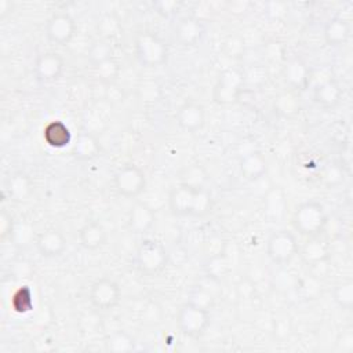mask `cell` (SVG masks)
<instances>
[{
	"label": "cell",
	"mask_w": 353,
	"mask_h": 353,
	"mask_svg": "<svg viewBox=\"0 0 353 353\" xmlns=\"http://www.w3.org/2000/svg\"><path fill=\"white\" fill-rule=\"evenodd\" d=\"M212 193L205 186L178 182L168 193V208L175 216L204 218L214 210Z\"/></svg>",
	"instance_id": "1"
},
{
	"label": "cell",
	"mask_w": 353,
	"mask_h": 353,
	"mask_svg": "<svg viewBox=\"0 0 353 353\" xmlns=\"http://www.w3.org/2000/svg\"><path fill=\"white\" fill-rule=\"evenodd\" d=\"M134 263L142 276L157 277L168 266L170 252L160 240L143 237L137 247Z\"/></svg>",
	"instance_id": "2"
},
{
	"label": "cell",
	"mask_w": 353,
	"mask_h": 353,
	"mask_svg": "<svg viewBox=\"0 0 353 353\" xmlns=\"http://www.w3.org/2000/svg\"><path fill=\"white\" fill-rule=\"evenodd\" d=\"M328 222L327 211L319 200H306L299 203L291 215L292 228L305 237H319Z\"/></svg>",
	"instance_id": "3"
},
{
	"label": "cell",
	"mask_w": 353,
	"mask_h": 353,
	"mask_svg": "<svg viewBox=\"0 0 353 353\" xmlns=\"http://www.w3.org/2000/svg\"><path fill=\"white\" fill-rule=\"evenodd\" d=\"M134 54L137 61L143 68H159L168 59L167 43L152 30H142L135 36Z\"/></svg>",
	"instance_id": "4"
},
{
	"label": "cell",
	"mask_w": 353,
	"mask_h": 353,
	"mask_svg": "<svg viewBox=\"0 0 353 353\" xmlns=\"http://www.w3.org/2000/svg\"><path fill=\"white\" fill-rule=\"evenodd\" d=\"M245 84V76L241 69L229 66L218 73L215 84L212 87V99L219 106H230L236 103L243 92Z\"/></svg>",
	"instance_id": "5"
},
{
	"label": "cell",
	"mask_w": 353,
	"mask_h": 353,
	"mask_svg": "<svg viewBox=\"0 0 353 353\" xmlns=\"http://www.w3.org/2000/svg\"><path fill=\"white\" fill-rule=\"evenodd\" d=\"M210 309L186 301L176 312L175 323L182 335L188 338L203 336L211 325Z\"/></svg>",
	"instance_id": "6"
},
{
	"label": "cell",
	"mask_w": 353,
	"mask_h": 353,
	"mask_svg": "<svg viewBox=\"0 0 353 353\" xmlns=\"http://www.w3.org/2000/svg\"><path fill=\"white\" fill-rule=\"evenodd\" d=\"M266 256L279 266L292 262L299 254V243L296 234L290 229H277L270 233L266 240Z\"/></svg>",
	"instance_id": "7"
},
{
	"label": "cell",
	"mask_w": 353,
	"mask_h": 353,
	"mask_svg": "<svg viewBox=\"0 0 353 353\" xmlns=\"http://www.w3.org/2000/svg\"><path fill=\"white\" fill-rule=\"evenodd\" d=\"M148 179L145 171L134 164H123L113 175V188L116 193L124 199H137L146 190Z\"/></svg>",
	"instance_id": "8"
},
{
	"label": "cell",
	"mask_w": 353,
	"mask_h": 353,
	"mask_svg": "<svg viewBox=\"0 0 353 353\" xmlns=\"http://www.w3.org/2000/svg\"><path fill=\"white\" fill-rule=\"evenodd\" d=\"M123 292L120 285L110 277L95 280L88 290V302L98 312H110L121 301Z\"/></svg>",
	"instance_id": "9"
},
{
	"label": "cell",
	"mask_w": 353,
	"mask_h": 353,
	"mask_svg": "<svg viewBox=\"0 0 353 353\" xmlns=\"http://www.w3.org/2000/svg\"><path fill=\"white\" fill-rule=\"evenodd\" d=\"M77 25L74 18L65 11L54 12L46 22L44 34L55 46H69L74 39Z\"/></svg>",
	"instance_id": "10"
},
{
	"label": "cell",
	"mask_w": 353,
	"mask_h": 353,
	"mask_svg": "<svg viewBox=\"0 0 353 353\" xmlns=\"http://www.w3.org/2000/svg\"><path fill=\"white\" fill-rule=\"evenodd\" d=\"M65 59L55 51L40 52L33 62V76L40 84H51L61 79L65 72Z\"/></svg>",
	"instance_id": "11"
},
{
	"label": "cell",
	"mask_w": 353,
	"mask_h": 353,
	"mask_svg": "<svg viewBox=\"0 0 353 353\" xmlns=\"http://www.w3.org/2000/svg\"><path fill=\"white\" fill-rule=\"evenodd\" d=\"M172 33L181 47H194L205 36V25L197 17L185 15L176 21Z\"/></svg>",
	"instance_id": "12"
},
{
	"label": "cell",
	"mask_w": 353,
	"mask_h": 353,
	"mask_svg": "<svg viewBox=\"0 0 353 353\" xmlns=\"http://www.w3.org/2000/svg\"><path fill=\"white\" fill-rule=\"evenodd\" d=\"M34 245L37 252L47 259L59 258L68 248V240L65 234L57 228H46L36 234Z\"/></svg>",
	"instance_id": "13"
},
{
	"label": "cell",
	"mask_w": 353,
	"mask_h": 353,
	"mask_svg": "<svg viewBox=\"0 0 353 353\" xmlns=\"http://www.w3.org/2000/svg\"><path fill=\"white\" fill-rule=\"evenodd\" d=\"M175 121L182 131L194 134L205 125V109L197 101H186L178 108Z\"/></svg>",
	"instance_id": "14"
},
{
	"label": "cell",
	"mask_w": 353,
	"mask_h": 353,
	"mask_svg": "<svg viewBox=\"0 0 353 353\" xmlns=\"http://www.w3.org/2000/svg\"><path fill=\"white\" fill-rule=\"evenodd\" d=\"M156 222V211L145 201H135L127 214V226L135 234L148 233Z\"/></svg>",
	"instance_id": "15"
},
{
	"label": "cell",
	"mask_w": 353,
	"mask_h": 353,
	"mask_svg": "<svg viewBox=\"0 0 353 353\" xmlns=\"http://www.w3.org/2000/svg\"><path fill=\"white\" fill-rule=\"evenodd\" d=\"M342 97V87L334 77L323 79L313 88V101L325 110L335 109L341 103Z\"/></svg>",
	"instance_id": "16"
},
{
	"label": "cell",
	"mask_w": 353,
	"mask_h": 353,
	"mask_svg": "<svg viewBox=\"0 0 353 353\" xmlns=\"http://www.w3.org/2000/svg\"><path fill=\"white\" fill-rule=\"evenodd\" d=\"M219 292H221L219 280L207 274L204 280H201L196 285H193L188 301L211 310L216 302Z\"/></svg>",
	"instance_id": "17"
},
{
	"label": "cell",
	"mask_w": 353,
	"mask_h": 353,
	"mask_svg": "<svg viewBox=\"0 0 353 353\" xmlns=\"http://www.w3.org/2000/svg\"><path fill=\"white\" fill-rule=\"evenodd\" d=\"M108 241V230L98 221H88L79 229V243L87 251L101 250Z\"/></svg>",
	"instance_id": "18"
},
{
	"label": "cell",
	"mask_w": 353,
	"mask_h": 353,
	"mask_svg": "<svg viewBox=\"0 0 353 353\" xmlns=\"http://www.w3.org/2000/svg\"><path fill=\"white\" fill-rule=\"evenodd\" d=\"M350 32V23L345 18L335 15L325 22L323 29V37L328 47L336 48L345 46L349 41Z\"/></svg>",
	"instance_id": "19"
},
{
	"label": "cell",
	"mask_w": 353,
	"mask_h": 353,
	"mask_svg": "<svg viewBox=\"0 0 353 353\" xmlns=\"http://www.w3.org/2000/svg\"><path fill=\"white\" fill-rule=\"evenodd\" d=\"M310 70L307 65L298 57L290 58L283 66V79L287 84V88L294 91L303 90L307 85Z\"/></svg>",
	"instance_id": "20"
},
{
	"label": "cell",
	"mask_w": 353,
	"mask_h": 353,
	"mask_svg": "<svg viewBox=\"0 0 353 353\" xmlns=\"http://www.w3.org/2000/svg\"><path fill=\"white\" fill-rule=\"evenodd\" d=\"M268 171V160L259 150L245 153L239 161L240 175L250 182L261 179Z\"/></svg>",
	"instance_id": "21"
},
{
	"label": "cell",
	"mask_w": 353,
	"mask_h": 353,
	"mask_svg": "<svg viewBox=\"0 0 353 353\" xmlns=\"http://www.w3.org/2000/svg\"><path fill=\"white\" fill-rule=\"evenodd\" d=\"M4 190L7 192L8 197L12 201L23 203L33 193V182L28 174H25L22 171H17V172H12L7 178Z\"/></svg>",
	"instance_id": "22"
},
{
	"label": "cell",
	"mask_w": 353,
	"mask_h": 353,
	"mask_svg": "<svg viewBox=\"0 0 353 353\" xmlns=\"http://www.w3.org/2000/svg\"><path fill=\"white\" fill-rule=\"evenodd\" d=\"M43 139L50 148L63 149L72 143V131L62 120H52L43 128Z\"/></svg>",
	"instance_id": "23"
},
{
	"label": "cell",
	"mask_w": 353,
	"mask_h": 353,
	"mask_svg": "<svg viewBox=\"0 0 353 353\" xmlns=\"http://www.w3.org/2000/svg\"><path fill=\"white\" fill-rule=\"evenodd\" d=\"M101 153V145L95 135L91 132H80L72 146V154L81 160L88 161L98 157Z\"/></svg>",
	"instance_id": "24"
},
{
	"label": "cell",
	"mask_w": 353,
	"mask_h": 353,
	"mask_svg": "<svg viewBox=\"0 0 353 353\" xmlns=\"http://www.w3.org/2000/svg\"><path fill=\"white\" fill-rule=\"evenodd\" d=\"M273 110L281 117H294L301 110V101L296 91L285 88L273 99Z\"/></svg>",
	"instance_id": "25"
},
{
	"label": "cell",
	"mask_w": 353,
	"mask_h": 353,
	"mask_svg": "<svg viewBox=\"0 0 353 353\" xmlns=\"http://www.w3.org/2000/svg\"><path fill=\"white\" fill-rule=\"evenodd\" d=\"M121 21L114 12H103L98 17L95 22V30L98 33V39L112 41L121 32Z\"/></svg>",
	"instance_id": "26"
},
{
	"label": "cell",
	"mask_w": 353,
	"mask_h": 353,
	"mask_svg": "<svg viewBox=\"0 0 353 353\" xmlns=\"http://www.w3.org/2000/svg\"><path fill=\"white\" fill-rule=\"evenodd\" d=\"M113 58H114V48L112 46V41L109 40L95 39L87 48V59L92 68L106 61H110Z\"/></svg>",
	"instance_id": "27"
},
{
	"label": "cell",
	"mask_w": 353,
	"mask_h": 353,
	"mask_svg": "<svg viewBox=\"0 0 353 353\" xmlns=\"http://www.w3.org/2000/svg\"><path fill=\"white\" fill-rule=\"evenodd\" d=\"M105 349L113 353H128L135 350V339L127 331L117 330L105 338Z\"/></svg>",
	"instance_id": "28"
},
{
	"label": "cell",
	"mask_w": 353,
	"mask_h": 353,
	"mask_svg": "<svg viewBox=\"0 0 353 353\" xmlns=\"http://www.w3.org/2000/svg\"><path fill=\"white\" fill-rule=\"evenodd\" d=\"M332 301L342 310H350L353 307V281L342 280L332 288Z\"/></svg>",
	"instance_id": "29"
},
{
	"label": "cell",
	"mask_w": 353,
	"mask_h": 353,
	"mask_svg": "<svg viewBox=\"0 0 353 353\" xmlns=\"http://www.w3.org/2000/svg\"><path fill=\"white\" fill-rule=\"evenodd\" d=\"M11 306L17 313H28L33 309V292L29 285H21L11 298Z\"/></svg>",
	"instance_id": "30"
},
{
	"label": "cell",
	"mask_w": 353,
	"mask_h": 353,
	"mask_svg": "<svg viewBox=\"0 0 353 353\" xmlns=\"http://www.w3.org/2000/svg\"><path fill=\"white\" fill-rule=\"evenodd\" d=\"M328 255H330V251L327 244L323 241H319L317 237H312V241H309V244L305 247V251H303V256L306 262H310L312 265H320L328 258Z\"/></svg>",
	"instance_id": "31"
},
{
	"label": "cell",
	"mask_w": 353,
	"mask_h": 353,
	"mask_svg": "<svg viewBox=\"0 0 353 353\" xmlns=\"http://www.w3.org/2000/svg\"><path fill=\"white\" fill-rule=\"evenodd\" d=\"M207 179H208V174L200 164H190L183 170L179 182L193 185V186H205Z\"/></svg>",
	"instance_id": "32"
},
{
	"label": "cell",
	"mask_w": 353,
	"mask_h": 353,
	"mask_svg": "<svg viewBox=\"0 0 353 353\" xmlns=\"http://www.w3.org/2000/svg\"><path fill=\"white\" fill-rule=\"evenodd\" d=\"M92 70L98 80H101L102 83L110 84L117 79L120 68H119V62L116 61V58H113V59L106 61L98 66H94Z\"/></svg>",
	"instance_id": "33"
},
{
	"label": "cell",
	"mask_w": 353,
	"mask_h": 353,
	"mask_svg": "<svg viewBox=\"0 0 353 353\" xmlns=\"http://www.w3.org/2000/svg\"><path fill=\"white\" fill-rule=\"evenodd\" d=\"M14 232H15V221L12 215L6 208H3L0 214V239L4 241L8 237H12Z\"/></svg>",
	"instance_id": "34"
},
{
	"label": "cell",
	"mask_w": 353,
	"mask_h": 353,
	"mask_svg": "<svg viewBox=\"0 0 353 353\" xmlns=\"http://www.w3.org/2000/svg\"><path fill=\"white\" fill-rule=\"evenodd\" d=\"M153 7L157 10L159 14L164 15V17H168V15H172L175 14V11L178 10L179 7V3L176 1H168V0H163V1H157L153 4Z\"/></svg>",
	"instance_id": "35"
},
{
	"label": "cell",
	"mask_w": 353,
	"mask_h": 353,
	"mask_svg": "<svg viewBox=\"0 0 353 353\" xmlns=\"http://www.w3.org/2000/svg\"><path fill=\"white\" fill-rule=\"evenodd\" d=\"M225 48L228 50L229 57H239V54L243 50V46H241V41H239L237 37H230V39L226 40Z\"/></svg>",
	"instance_id": "36"
},
{
	"label": "cell",
	"mask_w": 353,
	"mask_h": 353,
	"mask_svg": "<svg viewBox=\"0 0 353 353\" xmlns=\"http://www.w3.org/2000/svg\"><path fill=\"white\" fill-rule=\"evenodd\" d=\"M342 352H350L353 347V332L352 328L347 327L342 331Z\"/></svg>",
	"instance_id": "37"
},
{
	"label": "cell",
	"mask_w": 353,
	"mask_h": 353,
	"mask_svg": "<svg viewBox=\"0 0 353 353\" xmlns=\"http://www.w3.org/2000/svg\"><path fill=\"white\" fill-rule=\"evenodd\" d=\"M12 10V3L10 0H0V17H6L8 11Z\"/></svg>",
	"instance_id": "38"
}]
</instances>
